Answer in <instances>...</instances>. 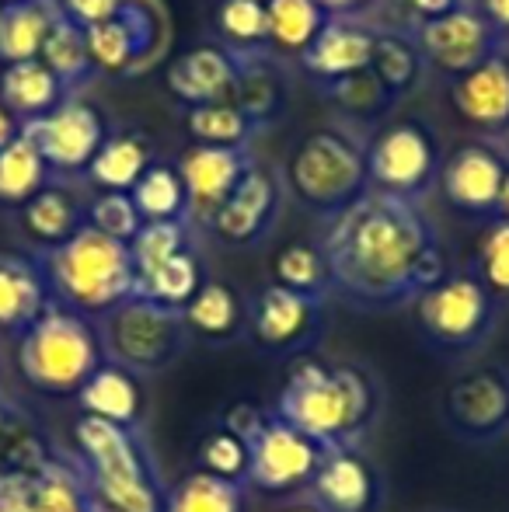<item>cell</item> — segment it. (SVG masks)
<instances>
[{
  "label": "cell",
  "instance_id": "9a60e30c",
  "mask_svg": "<svg viewBox=\"0 0 509 512\" xmlns=\"http://www.w3.org/2000/svg\"><path fill=\"white\" fill-rule=\"evenodd\" d=\"M283 178L279 168L258 161L245 178H241L238 189L227 196V203L213 213V220L203 227V234H210L217 244L234 251L258 248L265 237L276 230L279 213H283Z\"/></svg>",
  "mask_w": 509,
  "mask_h": 512
},
{
  "label": "cell",
  "instance_id": "74e56055",
  "mask_svg": "<svg viewBox=\"0 0 509 512\" xmlns=\"http://www.w3.org/2000/svg\"><path fill=\"white\" fill-rule=\"evenodd\" d=\"M185 133L199 147H255V140L265 133L248 112H241L234 102L182 108Z\"/></svg>",
  "mask_w": 509,
  "mask_h": 512
},
{
  "label": "cell",
  "instance_id": "f907efd6",
  "mask_svg": "<svg viewBox=\"0 0 509 512\" xmlns=\"http://www.w3.org/2000/svg\"><path fill=\"white\" fill-rule=\"evenodd\" d=\"M18 133H21V126H18V122H14V115L7 112L4 105H0V150H4L7 143H11Z\"/></svg>",
  "mask_w": 509,
  "mask_h": 512
},
{
  "label": "cell",
  "instance_id": "f546056e",
  "mask_svg": "<svg viewBox=\"0 0 509 512\" xmlns=\"http://www.w3.org/2000/svg\"><path fill=\"white\" fill-rule=\"evenodd\" d=\"M321 98L332 105V112L339 115L342 126L356 129V133H367L370 136L387 122V115L394 112V98L387 95V88L374 77V70H363V74H353V77H342V81H328V84H318Z\"/></svg>",
  "mask_w": 509,
  "mask_h": 512
},
{
  "label": "cell",
  "instance_id": "ee69618b",
  "mask_svg": "<svg viewBox=\"0 0 509 512\" xmlns=\"http://www.w3.org/2000/svg\"><path fill=\"white\" fill-rule=\"evenodd\" d=\"M475 276L485 283V290L499 300L509 304V220L496 216L485 227L482 241H478V255H475Z\"/></svg>",
  "mask_w": 509,
  "mask_h": 512
},
{
  "label": "cell",
  "instance_id": "7dc6e473",
  "mask_svg": "<svg viewBox=\"0 0 509 512\" xmlns=\"http://www.w3.org/2000/svg\"><path fill=\"white\" fill-rule=\"evenodd\" d=\"M119 4H123V0H60V11H63V18L74 21V25L95 28V25H102V21H109L112 14L119 11Z\"/></svg>",
  "mask_w": 509,
  "mask_h": 512
},
{
  "label": "cell",
  "instance_id": "7402d4cb",
  "mask_svg": "<svg viewBox=\"0 0 509 512\" xmlns=\"http://www.w3.org/2000/svg\"><path fill=\"white\" fill-rule=\"evenodd\" d=\"M314 506L325 512H374L381 481L367 457L356 446L325 450L318 471L311 478Z\"/></svg>",
  "mask_w": 509,
  "mask_h": 512
},
{
  "label": "cell",
  "instance_id": "30bf717a",
  "mask_svg": "<svg viewBox=\"0 0 509 512\" xmlns=\"http://www.w3.org/2000/svg\"><path fill=\"white\" fill-rule=\"evenodd\" d=\"M419 328L429 345L443 352H471L489 338L499 317V300L485 290L475 269L447 272L436 286H429L419 300Z\"/></svg>",
  "mask_w": 509,
  "mask_h": 512
},
{
  "label": "cell",
  "instance_id": "ab89813d",
  "mask_svg": "<svg viewBox=\"0 0 509 512\" xmlns=\"http://www.w3.org/2000/svg\"><path fill=\"white\" fill-rule=\"evenodd\" d=\"M245 488L196 467L168 488L164 512H245Z\"/></svg>",
  "mask_w": 509,
  "mask_h": 512
},
{
  "label": "cell",
  "instance_id": "f1b7e54d",
  "mask_svg": "<svg viewBox=\"0 0 509 512\" xmlns=\"http://www.w3.org/2000/svg\"><path fill=\"white\" fill-rule=\"evenodd\" d=\"M182 321L189 335L203 338L210 345H224L248 331V304L231 283L206 279L203 290L185 304Z\"/></svg>",
  "mask_w": 509,
  "mask_h": 512
},
{
  "label": "cell",
  "instance_id": "5b68a950",
  "mask_svg": "<svg viewBox=\"0 0 509 512\" xmlns=\"http://www.w3.org/2000/svg\"><path fill=\"white\" fill-rule=\"evenodd\" d=\"M49 279L53 300L84 317H105L136 297V265L129 244L84 227L53 251H35Z\"/></svg>",
  "mask_w": 509,
  "mask_h": 512
},
{
  "label": "cell",
  "instance_id": "836d02e7",
  "mask_svg": "<svg viewBox=\"0 0 509 512\" xmlns=\"http://www.w3.org/2000/svg\"><path fill=\"white\" fill-rule=\"evenodd\" d=\"M265 11H269V49L283 63H297V56L332 21L314 0H269Z\"/></svg>",
  "mask_w": 509,
  "mask_h": 512
},
{
  "label": "cell",
  "instance_id": "ac0fdd59",
  "mask_svg": "<svg viewBox=\"0 0 509 512\" xmlns=\"http://www.w3.org/2000/svg\"><path fill=\"white\" fill-rule=\"evenodd\" d=\"M447 422L464 439H496L509 425V377L496 366L457 377L443 401Z\"/></svg>",
  "mask_w": 509,
  "mask_h": 512
},
{
  "label": "cell",
  "instance_id": "ba28073f",
  "mask_svg": "<svg viewBox=\"0 0 509 512\" xmlns=\"http://www.w3.org/2000/svg\"><path fill=\"white\" fill-rule=\"evenodd\" d=\"M98 331H102L105 359L140 373V377L171 366L189 342L182 310L161 307L143 297H129L126 304L109 310L98 321Z\"/></svg>",
  "mask_w": 509,
  "mask_h": 512
},
{
  "label": "cell",
  "instance_id": "f35d334b",
  "mask_svg": "<svg viewBox=\"0 0 509 512\" xmlns=\"http://www.w3.org/2000/svg\"><path fill=\"white\" fill-rule=\"evenodd\" d=\"M272 283L290 293L311 300H328L332 293V272H328L325 251L318 241H293L272 255Z\"/></svg>",
  "mask_w": 509,
  "mask_h": 512
},
{
  "label": "cell",
  "instance_id": "83f0119b",
  "mask_svg": "<svg viewBox=\"0 0 509 512\" xmlns=\"http://www.w3.org/2000/svg\"><path fill=\"white\" fill-rule=\"evenodd\" d=\"M60 21V0H14V4H0V67L39 60L49 32Z\"/></svg>",
  "mask_w": 509,
  "mask_h": 512
},
{
  "label": "cell",
  "instance_id": "f5cc1de1",
  "mask_svg": "<svg viewBox=\"0 0 509 512\" xmlns=\"http://www.w3.org/2000/svg\"><path fill=\"white\" fill-rule=\"evenodd\" d=\"M286 512H325V509L314 506V502H311V506H293V509H286Z\"/></svg>",
  "mask_w": 509,
  "mask_h": 512
},
{
  "label": "cell",
  "instance_id": "db71d44e",
  "mask_svg": "<svg viewBox=\"0 0 509 512\" xmlns=\"http://www.w3.org/2000/svg\"><path fill=\"white\" fill-rule=\"evenodd\" d=\"M499 143H503V147H506V150H509V126H506V129H503V136H499Z\"/></svg>",
  "mask_w": 509,
  "mask_h": 512
},
{
  "label": "cell",
  "instance_id": "681fc988",
  "mask_svg": "<svg viewBox=\"0 0 509 512\" xmlns=\"http://www.w3.org/2000/svg\"><path fill=\"white\" fill-rule=\"evenodd\" d=\"M482 11V18L492 25V32L499 35V42L509 49V0H471Z\"/></svg>",
  "mask_w": 509,
  "mask_h": 512
},
{
  "label": "cell",
  "instance_id": "7a4b0ae2",
  "mask_svg": "<svg viewBox=\"0 0 509 512\" xmlns=\"http://www.w3.org/2000/svg\"><path fill=\"white\" fill-rule=\"evenodd\" d=\"M377 405L381 398L370 373L311 356L290 370L272 415L311 436L321 450H342L356 446V439L374 425Z\"/></svg>",
  "mask_w": 509,
  "mask_h": 512
},
{
  "label": "cell",
  "instance_id": "8fae6325",
  "mask_svg": "<svg viewBox=\"0 0 509 512\" xmlns=\"http://www.w3.org/2000/svg\"><path fill=\"white\" fill-rule=\"evenodd\" d=\"M112 122L95 102L88 98H63L53 112L21 126V133L39 147L42 161L49 164L53 178L84 182L91 161L102 150Z\"/></svg>",
  "mask_w": 509,
  "mask_h": 512
},
{
  "label": "cell",
  "instance_id": "3957f363",
  "mask_svg": "<svg viewBox=\"0 0 509 512\" xmlns=\"http://www.w3.org/2000/svg\"><path fill=\"white\" fill-rule=\"evenodd\" d=\"M74 446L88 481V512H164L168 488L157 478L140 432L81 415Z\"/></svg>",
  "mask_w": 509,
  "mask_h": 512
},
{
  "label": "cell",
  "instance_id": "7c38bea8",
  "mask_svg": "<svg viewBox=\"0 0 509 512\" xmlns=\"http://www.w3.org/2000/svg\"><path fill=\"white\" fill-rule=\"evenodd\" d=\"M321 457L325 450L311 436L293 429L279 415H265L258 432L248 439V488L262 495H293L311 488Z\"/></svg>",
  "mask_w": 509,
  "mask_h": 512
},
{
  "label": "cell",
  "instance_id": "60d3db41",
  "mask_svg": "<svg viewBox=\"0 0 509 512\" xmlns=\"http://www.w3.org/2000/svg\"><path fill=\"white\" fill-rule=\"evenodd\" d=\"M213 35L234 53H272L269 49V11L255 0H217Z\"/></svg>",
  "mask_w": 509,
  "mask_h": 512
},
{
  "label": "cell",
  "instance_id": "e0dca14e",
  "mask_svg": "<svg viewBox=\"0 0 509 512\" xmlns=\"http://www.w3.org/2000/svg\"><path fill=\"white\" fill-rule=\"evenodd\" d=\"M178 171H182L185 192H189V216L192 227L203 230L213 220L220 206L227 203L241 178L258 164L255 147H185L175 157Z\"/></svg>",
  "mask_w": 509,
  "mask_h": 512
},
{
  "label": "cell",
  "instance_id": "b9f144b4",
  "mask_svg": "<svg viewBox=\"0 0 509 512\" xmlns=\"http://www.w3.org/2000/svg\"><path fill=\"white\" fill-rule=\"evenodd\" d=\"M196 467L213 474V478L248 485V439H241L238 432L227 429V425H213V429H206V436L199 439Z\"/></svg>",
  "mask_w": 509,
  "mask_h": 512
},
{
  "label": "cell",
  "instance_id": "603a6c76",
  "mask_svg": "<svg viewBox=\"0 0 509 512\" xmlns=\"http://www.w3.org/2000/svg\"><path fill=\"white\" fill-rule=\"evenodd\" d=\"M88 199L70 178H53L39 196L18 209V223L35 251H53L88 227Z\"/></svg>",
  "mask_w": 509,
  "mask_h": 512
},
{
  "label": "cell",
  "instance_id": "cb8c5ba5",
  "mask_svg": "<svg viewBox=\"0 0 509 512\" xmlns=\"http://www.w3.org/2000/svg\"><path fill=\"white\" fill-rule=\"evenodd\" d=\"M49 304H53V290L39 255L0 251V335L18 338L46 314Z\"/></svg>",
  "mask_w": 509,
  "mask_h": 512
},
{
  "label": "cell",
  "instance_id": "d6986e66",
  "mask_svg": "<svg viewBox=\"0 0 509 512\" xmlns=\"http://www.w3.org/2000/svg\"><path fill=\"white\" fill-rule=\"evenodd\" d=\"M241 77V56L220 42H199L185 49L182 56L171 60L168 70V91L182 108L199 105H220L231 102L238 91Z\"/></svg>",
  "mask_w": 509,
  "mask_h": 512
},
{
  "label": "cell",
  "instance_id": "4dcf8cb0",
  "mask_svg": "<svg viewBox=\"0 0 509 512\" xmlns=\"http://www.w3.org/2000/svg\"><path fill=\"white\" fill-rule=\"evenodd\" d=\"M67 98L63 84L53 77V70L42 60H25L0 67V105L14 115L18 126L32 119H42Z\"/></svg>",
  "mask_w": 509,
  "mask_h": 512
},
{
  "label": "cell",
  "instance_id": "7bdbcfd3",
  "mask_svg": "<svg viewBox=\"0 0 509 512\" xmlns=\"http://www.w3.org/2000/svg\"><path fill=\"white\" fill-rule=\"evenodd\" d=\"M192 230H196V227H192V223H185V220L143 223L140 234H136L133 244H129V255H133L136 276L157 269L161 262L175 258L178 251L192 248Z\"/></svg>",
  "mask_w": 509,
  "mask_h": 512
},
{
  "label": "cell",
  "instance_id": "c3c4849f",
  "mask_svg": "<svg viewBox=\"0 0 509 512\" xmlns=\"http://www.w3.org/2000/svg\"><path fill=\"white\" fill-rule=\"evenodd\" d=\"M332 21H381L384 0H314Z\"/></svg>",
  "mask_w": 509,
  "mask_h": 512
},
{
  "label": "cell",
  "instance_id": "8992f818",
  "mask_svg": "<svg viewBox=\"0 0 509 512\" xmlns=\"http://www.w3.org/2000/svg\"><path fill=\"white\" fill-rule=\"evenodd\" d=\"M18 373L28 387L53 398L81 394V387L105 363L102 331L91 317L63 307L60 300L46 307V314L18 335Z\"/></svg>",
  "mask_w": 509,
  "mask_h": 512
},
{
  "label": "cell",
  "instance_id": "2e32d148",
  "mask_svg": "<svg viewBox=\"0 0 509 512\" xmlns=\"http://www.w3.org/2000/svg\"><path fill=\"white\" fill-rule=\"evenodd\" d=\"M248 331L265 352H304L325 331V300H311L269 283L248 304Z\"/></svg>",
  "mask_w": 509,
  "mask_h": 512
},
{
  "label": "cell",
  "instance_id": "44dd1931",
  "mask_svg": "<svg viewBox=\"0 0 509 512\" xmlns=\"http://www.w3.org/2000/svg\"><path fill=\"white\" fill-rule=\"evenodd\" d=\"M447 88L457 115L471 129L492 136V140L503 136V129L509 126V49L447 81Z\"/></svg>",
  "mask_w": 509,
  "mask_h": 512
},
{
  "label": "cell",
  "instance_id": "8d00e7d4",
  "mask_svg": "<svg viewBox=\"0 0 509 512\" xmlns=\"http://www.w3.org/2000/svg\"><path fill=\"white\" fill-rule=\"evenodd\" d=\"M133 203L140 209L143 223H168V220H185L192 223L189 216V192H185L182 171H178L175 161H164L157 157L143 178L133 185Z\"/></svg>",
  "mask_w": 509,
  "mask_h": 512
},
{
  "label": "cell",
  "instance_id": "ffe728a7",
  "mask_svg": "<svg viewBox=\"0 0 509 512\" xmlns=\"http://www.w3.org/2000/svg\"><path fill=\"white\" fill-rule=\"evenodd\" d=\"M377 46V25L374 21H328L318 32V39L297 56L293 67L318 88L328 81H342L370 70Z\"/></svg>",
  "mask_w": 509,
  "mask_h": 512
},
{
  "label": "cell",
  "instance_id": "e575fe53",
  "mask_svg": "<svg viewBox=\"0 0 509 512\" xmlns=\"http://www.w3.org/2000/svg\"><path fill=\"white\" fill-rule=\"evenodd\" d=\"M203 283H206V272L203 262H199L196 244H192V248L178 251L175 258L161 262L157 269L136 276V297L154 300V304L171 310H185V304L203 290Z\"/></svg>",
  "mask_w": 509,
  "mask_h": 512
},
{
  "label": "cell",
  "instance_id": "4316f807",
  "mask_svg": "<svg viewBox=\"0 0 509 512\" xmlns=\"http://www.w3.org/2000/svg\"><path fill=\"white\" fill-rule=\"evenodd\" d=\"M238 56H241V77L231 102L241 112L252 115L258 126L269 133L286 115V102H290L286 63L272 53H238Z\"/></svg>",
  "mask_w": 509,
  "mask_h": 512
},
{
  "label": "cell",
  "instance_id": "d6a6232c",
  "mask_svg": "<svg viewBox=\"0 0 509 512\" xmlns=\"http://www.w3.org/2000/svg\"><path fill=\"white\" fill-rule=\"evenodd\" d=\"M370 70H374V77L384 84L394 102H405L422 84V77L429 74L412 35L401 32V28H387V25H377V46H374V63H370Z\"/></svg>",
  "mask_w": 509,
  "mask_h": 512
},
{
  "label": "cell",
  "instance_id": "f6af8a7d",
  "mask_svg": "<svg viewBox=\"0 0 509 512\" xmlns=\"http://www.w3.org/2000/svg\"><path fill=\"white\" fill-rule=\"evenodd\" d=\"M88 227H95L98 234L112 237L119 244H133V237L143 227V216L129 192H91Z\"/></svg>",
  "mask_w": 509,
  "mask_h": 512
},
{
  "label": "cell",
  "instance_id": "4fadbf2b",
  "mask_svg": "<svg viewBox=\"0 0 509 512\" xmlns=\"http://www.w3.org/2000/svg\"><path fill=\"white\" fill-rule=\"evenodd\" d=\"M405 32L415 39L429 74H440L447 81L468 74L496 53H506V46L499 42V35L492 32V25L482 18L475 4H464L433 21L405 28Z\"/></svg>",
  "mask_w": 509,
  "mask_h": 512
},
{
  "label": "cell",
  "instance_id": "11a10c76",
  "mask_svg": "<svg viewBox=\"0 0 509 512\" xmlns=\"http://www.w3.org/2000/svg\"><path fill=\"white\" fill-rule=\"evenodd\" d=\"M255 4H269V0H255Z\"/></svg>",
  "mask_w": 509,
  "mask_h": 512
},
{
  "label": "cell",
  "instance_id": "1f68e13d",
  "mask_svg": "<svg viewBox=\"0 0 509 512\" xmlns=\"http://www.w3.org/2000/svg\"><path fill=\"white\" fill-rule=\"evenodd\" d=\"M39 60L53 70V77L63 84L67 98H84V91H88L91 84H98V77H102V70H98L95 56H91V46H88V28L74 25V21H67V18L49 32Z\"/></svg>",
  "mask_w": 509,
  "mask_h": 512
},
{
  "label": "cell",
  "instance_id": "d4e9b609",
  "mask_svg": "<svg viewBox=\"0 0 509 512\" xmlns=\"http://www.w3.org/2000/svg\"><path fill=\"white\" fill-rule=\"evenodd\" d=\"M154 161L157 143L147 129L133 126V122H112L84 182L91 185V192H133V185Z\"/></svg>",
  "mask_w": 509,
  "mask_h": 512
},
{
  "label": "cell",
  "instance_id": "9f6ffc18",
  "mask_svg": "<svg viewBox=\"0 0 509 512\" xmlns=\"http://www.w3.org/2000/svg\"><path fill=\"white\" fill-rule=\"evenodd\" d=\"M0 4H14V0H0Z\"/></svg>",
  "mask_w": 509,
  "mask_h": 512
},
{
  "label": "cell",
  "instance_id": "277c9868",
  "mask_svg": "<svg viewBox=\"0 0 509 512\" xmlns=\"http://www.w3.org/2000/svg\"><path fill=\"white\" fill-rule=\"evenodd\" d=\"M279 178L300 209L332 220L370 192L367 140L342 122L311 129L290 147Z\"/></svg>",
  "mask_w": 509,
  "mask_h": 512
},
{
  "label": "cell",
  "instance_id": "52a82bcc",
  "mask_svg": "<svg viewBox=\"0 0 509 512\" xmlns=\"http://www.w3.org/2000/svg\"><path fill=\"white\" fill-rule=\"evenodd\" d=\"M447 161L440 129L422 115L387 119L374 136H367V182L374 192L422 203L440 185Z\"/></svg>",
  "mask_w": 509,
  "mask_h": 512
},
{
  "label": "cell",
  "instance_id": "d590c367",
  "mask_svg": "<svg viewBox=\"0 0 509 512\" xmlns=\"http://www.w3.org/2000/svg\"><path fill=\"white\" fill-rule=\"evenodd\" d=\"M49 182H53V171H49L39 147H35L25 133H18L0 150V206L4 209L18 213V209L32 196H39Z\"/></svg>",
  "mask_w": 509,
  "mask_h": 512
},
{
  "label": "cell",
  "instance_id": "9c48e42d",
  "mask_svg": "<svg viewBox=\"0 0 509 512\" xmlns=\"http://www.w3.org/2000/svg\"><path fill=\"white\" fill-rule=\"evenodd\" d=\"M171 35V11L164 0H123L109 21L88 28V46L102 77L129 81L164 60Z\"/></svg>",
  "mask_w": 509,
  "mask_h": 512
},
{
  "label": "cell",
  "instance_id": "5bb4252c",
  "mask_svg": "<svg viewBox=\"0 0 509 512\" xmlns=\"http://www.w3.org/2000/svg\"><path fill=\"white\" fill-rule=\"evenodd\" d=\"M506 178V147L492 136L457 143L440 171V192L454 213L468 220H496Z\"/></svg>",
  "mask_w": 509,
  "mask_h": 512
},
{
  "label": "cell",
  "instance_id": "6da1fadb",
  "mask_svg": "<svg viewBox=\"0 0 509 512\" xmlns=\"http://www.w3.org/2000/svg\"><path fill=\"white\" fill-rule=\"evenodd\" d=\"M332 272V293L360 310L415 304L447 276V251L422 203L370 189L318 237Z\"/></svg>",
  "mask_w": 509,
  "mask_h": 512
},
{
  "label": "cell",
  "instance_id": "484cf974",
  "mask_svg": "<svg viewBox=\"0 0 509 512\" xmlns=\"http://www.w3.org/2000/svg\"><path fill=\"white\" fill-rule=\"evenodd\" d=\"M77 405H81V415L102 418V422H112V425H119V429L136 432L143 415H147V394H143L140 373L105 359L95 370V377L81 387Z\"/></svg>",
  "mask_w": 509,
  "mask_h": 512
},
{
  "label": "cell",
  "instance_id": "bcb514c9",
  "mask_svg": "<svg viewBox=\"0 0 509 512\" xmlns=\"http://www.w3.org/2000/svg\"><path fill=\"white\" fill-rule=\"evenodd\" d=\"M471 4V0H384V14L377 25H387V28H415L422 21H433L440 14H450L457 7Z\"/></svg>",
  "mask_w": 509,
  "mask_h": 512
},
{
  "label": "cell",
  "instance_id": "816d5d0a",
  "mask_svg": "<svg viewBox=\"0 0 509 512\" xmlns=\"http://www.w3.org/2000/svg\"><path fill=\"white\" fill-rule=\"evenodd\" d=\"M496 216H506V220H509V150H506V178H503V192H499Z\"/></svg>",
  "mask_w": 509,
  "mask_h": 512
}]
</instances>
